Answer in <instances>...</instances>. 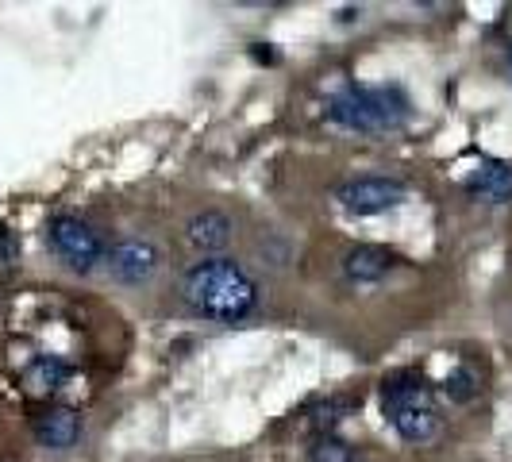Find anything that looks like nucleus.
Returning <instances> with one entry per match:
<instances>
[{
  "instance_id": "nucleus-1",
  "label": "nucleus",
  "mask_w": 512,
  "mask_h": 462,
  "mask_svg": "<svg viewBox=\"0 0 512 462\" xmlns=\"http://www.w3.org/2000/svg\"><path fill=\"white\" fill-rule=\"evenodd\" d=\"M181 301L193 316L216 320V324H235L247 320L262 301L255 274L228 255L201 258L181 274Z\"/></svg>"
},
{
  "instance_id": "nucleus-2",
  "label": "nucleus",
  "mask_w": 512,
  "mask_h": 462,
  "mask_svg": "<svg viewBox=\"0 0 512 462\" xmlns=\"http://www.w3.org/2000/svg\"><path fill=\"white\" fill-rule=\"evenodd\" d=\"M328 120L343 131L385 135L401 131L412 120V97L401 85H347L328 101Z\"/></svg>"
},
{
  "instance_id": "nucleus-3",
  "label": "nucleus",
  "mask_w": 512,
  "mask_h": 462,
  "mask_svg": "<svg viewBox=\"0 0 512 462\" xmlns=\"http://www.w3.org/2000/svg\"><path fill=\"white\" fill-rule=\"evenodd\" d=\"M382 416L385 424L405 443H428L443 428L436 389L420 374H393L382 382Z\"/></svg>"
},
{
  "instance_id": "nucleus-4",
  "label": "nucleus",
  "mask_w": 512,
  "mask_h": 462,
  "mask_svg": "<svg viewBox=\"0 0 512 462\" xmlns=\"http://www.w3.org/2000/svg\"><path fill=\"white\" fill-rule=\"evenodd\" d=\"M47 247H51V255L66 270H74L81 278L93 274L97 266H104V258H108L101 231L93 228V224H85L81 216H70V212L54 216L51 224H47Z\"/></svg>"
},
{
  "instance_id": "nucleus-5",
  "label": "nucleus",
  "mask_w": 512,
  "mask_h": 462,
  "mask_svg": "<svg viewBox=\"0 0 512 462\" xmlns=\"http://www.w3.org/2000/svg\"><path fill=\"white\" fill-rule=\"evenodd\" d=\"M409 201V185L389 174H362V178H347L335 189V205L343 208L355 220H370V216H385L393 208Z\"/></svg>"
},
{
  "instance_id": "nucleus-6",
  "label": "nucleus",
  "mask_w": 512,
  "mask_h": 462,
  "mask_svg": "<svg viewBox=\"0 0 512 462\" xmlns=\"http://www.w3.org/2000/svg\"><path fill=\"white\" fill-rule=\"evenodd\" d=\"M104 266H108V274H112V282L120 285H151L158 274H162V251H158V243L154 239H139V235H128V239H120L108 258H104Z\"/></svg>"
},
{
  "instance_id": "nucleus-7",
  "label": "nucleus",
  "mask_w": 512,
  "mask_h": 462,
  "mask_svg": "<svg viewBox=\"0 0 512 462\" xmlns=\"http://www.w3.org/2000/svg\"><path fill=\"white\" fill-rule=\"evenodd\" d=\"M231 239H235V224L220 208H201L185 220V243L201 258H216L220 251H228Z\"/></svg>"
},
{
  "instance_id": "nucleus-8",
  "label": "nucleus",
  "mask_w": 512,
  "mask_h": 462,
  "mask_svg": "<svg viewBox=\"0 0 512 462\" xmlns=\"http://www.w3.org/2000/svg\"><path fill=\"white\" fill-rule=\"evenodd\" d=\"M397 266H401V255H393L389 247L355 243V247L343 255V278L355 285H374V282H382V278H389Z\"/></svg>"
},
{
  "instance_id": "nucleus-9",
  "label": "nucleus",
  "mask_w": 512,
  "mask_h": 462,
  "mask_svg": "<svg viewBox=\"0 0 512 462\" xmlns=\"http://www.w3.org/2000/svg\"><path fill=\"white\" fill-rule=\"evenodd\" d=\"M466 193L486 205H512V162L505 158H482L466 174Z\"/></svg>"
},
{
  "instance_id": "nucleus-10",
  "label": "nucleus",
  "mask_w": 512,
  "mask_h": 462,
  "mask_svg": "<svg viewBox=\"0 0 512 462\" xmlns=\"http://www.w3.org/2000/svg\"><path fill=\"white\" fill-rule=\"evenodd\" d=\"M35 439L47 451H70L81 439V416L74 409H47L35 420Z\"/></svg>"
},
{
  "instance_id": "nucleus-11",
  "label": "nucleus",
  "mask_w": 512,
  "mask_h": 462,
  "mask_svg": "<svg viewBox=\"0 0 512 462\" xmlns=\"http://www.w3.org/2000/svg\"><path fill=\"white\" fill-rule=\"evenodd\" d=\"M70 362H62L58 355H39V359L27 366V389L31 393H54V389H62V385L70 382Z\"/></svg>"
},
{
  "instance_id": "nucleus-12",
  "label": "nucleus",
  "mask_w": 512,
  "mask_h": 462,
  "mask_svg": "<svg viewBox=\"0 0 512 462\" xmlns=\"http://www.w3.org/2000/svg\"><path fill=\"white\" fill-rule=\"evenodd\" d=\"M443 397L451 401V405H470L478 393H482V374L470 366V362H462V366H455L447 378H443Z\"/></svg>"
},
{
  "instance_id": "nucleus-13",
  "label": "nucleus",
  "mask_w": 512,
  "mask_h": 462,
  "mask_svg": "<svg viewBox=\"0 0 512 462\" xmlns=\"http://www.w3.org/2000/svg\"><path fill=\"white\" fill-rule=\"evenodd\" d=\"M308 462H355V447L335 432H316L308 447Z\"/></svg>"
},
{
  "instance_id": "nucleus-14",
  "label": "nucleus",
  "mask_w": 512,
  "mask_h": 462,
  "mask_svg": "<svg viewBox=\"0 0 512 462\" xmlns=\"http://www.w3.org/2000/svg\"><path fill=\"white\" fill-rule=\"evenodd\" d=\"M509 70H512V47H509Z\"/></svg>"
}]
</instances>
